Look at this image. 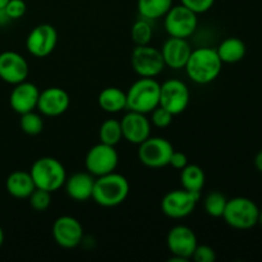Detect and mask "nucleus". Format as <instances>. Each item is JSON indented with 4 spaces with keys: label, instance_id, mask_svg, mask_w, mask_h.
<instances>
[{
    "label": "nucleus",
    "instance_id": "obj_1",
    "mask_svg": "<svg viewBox=\"0 0 262 262\" xmlns=\"http://www.w3.org/2000/svg\"><path fill=\"white\" fill-rule=\"evenodd\" d=\"M184 69L192 82L207 84L214 82L222 73L223 61L217 55L216 49L205 46L192 50Z\"/></svg>",
    "mask_w": 262,
    "mask_h": 262
},
{
    "label": "nucleus",
    "instance_id": "obj_2",
    "mask_svg": "<svg viewBox=\"0 0 262 262\" xmlns=\"http://www.w3.org/2000/svg\"><path fill=\"white\" fill-rule=\"evenodd\" d=\"M129 182L119 173L96 177L92 200L102 207H115L122 205L129 194Z\"/></svg>",
    "mask_w": 262,
    "mask_h": 262
},
{
    "label": "nucleus",
    "instance_id": "obj_3",
    "mask_svg": "<svg viewBox=\"0 0 262 262\" xmlns=\"http://www.w3.org/2000/svg\"><path fill=\"white\" fill-rule=\"evenodd\" d=\"M30 174L36 188L43 189L50 193L61 188L67 179V171L63 164L51 156L37 159L31 166Z\"/></svg>",
    "mask_w": 262,
    "mask_h": 262
},
{
    "label": "nucleus",
    "instance_id": "obj_4",
    "mask_svg": "<svg viewBox=\"0 0 262 262\" xmlns=\"http://www.w3.org/2000/svg\"><path fill=\"white\" fill-rule=\"evenodd\" d=\"M127 109L150 114L160 100V83L155 78L141 77L127 92Z\"/></svg>",
    "mask_w": 262,
    "mask_h": 262
},
{
    "label": "nucleus",
    "instance_id": "obj_5",
    "mask_svg": "<svg viewBox=\"0 0 262 262\" xmlns=\"http://www.w3.org/2000/svg\"><path fill=\"white\" fill-rule=\"evenodd\" d=\"M260 209L247 197H234L228 200L223 214L225 223L238 230H247L258 224Z\"/></svg>",
    "mask_w": 262,
    "mask_h": 262
},
{
    "label": "nucleus",
    "instance_id": "obj_6",
    "mask_svg": "<svg viewBox=\"0 0 262 262\" xmlns=\"http://www.w3.org/2000/svg\"><path fill=\"white\" fill-rule=\"evenodd\" d=\"M194 12L183 4L173 5L164 15V27L171 37L188 38L196 32L199 18Z\"/></svg>",
    "mask_w": 262,
    "mask_h": 262
},
{
    "label": "nucleus",
    "instance_id": "obj_7",
    "mask_svg": "<svg viewBox=\"0 0 262 262\" xmlns=\"http://www.w3.org/2000/svg\"><path fill=\"white\" fill-rule=\"evenodd\" d=\"M118 164H119V155L115 150V146L102 142L90 148L84 158L86 170L94 177H101L113 173L118 168Z\"/></svg>",
    "mask_w": 262,
    "mask_h": 262
},
{
    "label": "nucleus",
    "instance_id": "obj_8",
    "mask_svg": "<svg viewBox=\"0 0 262 262\" xmlns=\"http://www.w3.org/2000/svg\"><path fill=\"white\" fill-rule=\"evenodd\" d=\"M138 159L145 166L151 169H160L169 165V160L174 147L171 142L163 137H148L140 143Z\"/></svg>",
    "mask_w": 262,
    "mask_h": 262
},
{
    "label": "nucleus",
    "instance_id": "obj_9",
    "mask_svg": "<svg viewBox=\"0 0 262 262\" xmlns=\"http://www.w3.org/2000/svg\"><path fill=\"white\" fill-rule=\"evenodd\" d=\"M197 245L196 233L187 225H176L166 235V246L173 255L170 261H188L192 258Z\"/></svg>",
    "mask_w": 262,
    "mask_h": 262
},
{
    "label": "nucleus",
    "instance_id": "obj_10",
    "mask_svg": "<svg viewBox=\"0 0 262 262\" xmlns=\"http://www.w3.org/2000/svg\"><path fill=\"white\" fill-rule=\"evenodd\" d=\"M130 64L140 77L155 78L165 68L163 55L159 49L150 45H137L132 51Z\"/></svg>",
    "mask_w": 262,
    "mask_h": 262
},
{
    "label": "nucleus",
    "instance_id": "obj_11",
    "mask_svg": "<svg viewBox=\"0 0 262 262\" xmlns=\"http://www.w3.org/2000/svg\"><path fill=\"white\" fill-rule=\"evenodd\" d=\"M191 92L181 79H168L160 84L159 105L173 115H179L188 107Z\"/></svg>",
    "mask_w": 262,
    "mask_h": 262
},
{
    "label": "nucleus",
    "instance_id": "obj_12",
    "mask_svg": "<svg viewBox=\"0 0 262 262\" xmlns=\"http://www.w3.org/2000/svg\"><path fill=\"white\" fill-rule=\"evenodd\" d=\"M200 197V193H192L183 188L174 189L161 200V211L170 219H184L194 211Z\"/></svg>",
    "mask_w": 262,
    "mask_h": 262
},
{
    "label": "nucleus",
    "instance_id": "obj_13",
    "mask_svg": "<svg viewBox=\"0 0 262 262\" xmlns=\"http://www.w3.org/2000/svg\"><path fill=\"white\" fill-rule=\"evenodd\" d=\"M58 31L49 23H42L31 30L26 38V48L32 56L46 58L58 45Z\"/></svg>",
    "mask_w": 262,
    "mask_h": 262
},
{
    "label": "nucleus",
    "instance_id": "obj_14",
    "mask_svg": "<svg viewBox=\"0 0 262 262\" xmlns=\"http://www.w3.org/2000/svg\"><path fill=\"white\" fill-rule=\"evenodd\" d=\"M53 238L60 247L72 250L78 247L83 241V228L73 216H59L53 224Z\"/></svg>",
    "mask_w": 262,
    "mask_h": 262
},
{
    "label": "nucleus",
    "instance_id": "obj_15",
    "mask_svg": "<svg viewBox=\"0 0 262 262\" xmlns=\"http://www.w3.org/2000/svg\"><path fill=\"white\" fill-rule=\"evenodd\" d=\"M28 73V61L19 53L8 50L0 54V79L14 86L26 81Z\"/></svg>",
    "mask_w": 262,
    "mask_h": 262
},
{
    "label": "nucleus",
    "instance_id": "obj_16",
    "mask_svg": "<svg viewBox=\"0 0 262 262\" xmlns=\"http://www.w3.org/2000/svg\"><path fill=\"white\" fill-rule=\"evenodd\" d=\"M123 138L133 145H140L151 136V122L147 114L128 110L120 119Z\"/></svg>",
    "mask_w": 262,
    "mask_h": 262
},
{
    "label": "nucleus",
    "instance_id": "obj_17",
    "mask_svg": "<svg viewBox=\"0 0 262 262\" xmlns=\"http://www.w3.org/2000/svg\"><path fill=\"white\" fill-rule=\"evenodd\" d=\"M69 105H71V97L64 89L49 87L43 91H40L37 109L45 117H59L69 109Z\"/></svg>",
    "mask_w": 262,
    "mask_h": 262
},
{
    "label": "nucleus",
    "instance_id": "obj_18",
    "mask_svg": "<svg viewBox=\"0 0 262 262\" xmlns=\"http://www.w3.org/2000/svg\"><path fill=\"white\" fill-rule=\"evenodd\" d=\"M38 96H40L38 87L26 79L20 83L14 84V89L12 90L9 96L10 107L19 115L32 112L37 109Z\"/></svg>",
    "mask_w": 262,
    "mask_h": 262
},
{
    "label": "nucleus",
    "instance_id": "obj_19",
    "mask_svg": "<svg viewBox=\"0 0 262 262\" xmlns=\"http://www.w3.org/2000/svg\"><path fill=\"white\" fill-rule=\"evenodd\" d=\"M165 67L171 69H183L192 53V48L187 38L169 37L161 48Z\"/></svg>",
    "mask_w": 262,
    "mask_h": 262
},
{
    "label": "nucleus",
    "instance_id": "obj_20",
    "mask_svg": "<svg viewBox=\"0 0 262 262\" xmlns=\"http://www.w3.org/2000/svg\"><path fill=\"white\" fill-rule=\"evenodd\" d=\"M95 179L96 177H94L89 171H79V173L72 174L71 177H67L63 187L66 188V193L73 201L84 202L92 199Z\"/></svg>",
    "mask_w": 262,
    "mask_h": 262
},
{
    "label": "nucleus",
    "instance_id": "obj_21",
    "mask_svg": "<svg viewBox=\"0 0 262 262\" xmlns=\"http://www.w3.org/2000/svg\"><path fill=\"white\" fill-rule=\"evenodd\" d=\"M5 187L10 196L19 200L28 199L36 188L30 171L25 170H15L9 174L5 182Z\"/></svg>",
    "mask_w": 262,
    "mask_h": 262
},
{
    "label": "nucleus",
    "instance_id": "obj_22",
    "mask_svg": "<svg viewBox=\"0 0 262 262\" xmlns=\"http://www.w3.org/2000/svg\"><path fill=\"white\" fill-rule=\"evenodd\" d=\"M97 102L104 112L115 114L127 109V94L118 87H106L100 92Z\"/></svg>",
    "mask_w": 262,
    "mask_h": 262
},
{
    "label": "nucleus",
    "instance_id": "obj_23",
    "mask_svg": "<svg viewBox=\"0 0 262 262\" xmlns=\"http://www.w3.org/2000/svg\"><path fill=\"white\" fill-rule=\"evenodd\" d=\"M216 53L223 64H234L245 58L247 48L241 38L228 37L220 42L216 48Z\"/></svg>",
    "mask_w": 262,
    "mask_h": 262
},
{
    "label": "nucleus",
    "instance_id": "obj_24",
    "mask_svg": "<svg viewBox=\"0 0 262 262\" xmlns=\"http://www.w3.org/2000/svg\"><path fill=\"white\" fill-rule=\"evenodd\" d=\"M206 183V176L201 166L196 164H188L181 170L182 188L192 193H200Z\"/></svg>",
    "mask_w": 262,
    "mask_h": 262
},
{
    "label": "nucleus",
    "instance_id": "obj_25",
    "mask_svg": "<svg viewBox=\"0 0 262 262\" xmlns=\"http://www.w3.org/2000/svg\"><path fill=\"white\" fill-rule=\"evenodd\" d=\"M171 7H173V0H137V9L140 15L151 22L164 18Z\"/></svg>",
    "mask_w": 262,
    "mask_h": 262
},
{
    "label": "nucleus",
    "instance_id": "obj_26",
    "mask_svg": "<svg viewBox=\"0 0 262 262\" xmlns=\"http://www.w3.org/2000/svg\"><path fill=\"white\" fill-rule=\"evenodd\" d=\"M100 142L110 146H117L123 140L122 125L120 120L107 119L101 124L99 130Z\"/></svg>",
    "mask_w": 262,
    "mask_h": 262
},
{
    "label": "nucleus",
    "instance_id": "obj_27",
    "mask_svg": "<svg viewBox=\"0 0 262 262\" xmlns=\"http://www.w3.org/2000/svg\"><path fill=\"white\" fill-rule=\"evenodd\" d=\"M130 37L136 45H148L152 38V26L151 20L141 17L133 23L130 28Z\"/></svg>",
    "mask_w": 262,
    "mask_h": 262
},
{
    "label": "nucleus",
    "instance_id": "obj_28",
    "mask_svg": "<svg viewBox=\"0 0 262 262\" xmlns=\"http://www.w3.org/2000/svg\"><path fill=\"white\" fill-rule=\"evenodd\" d=\"M228 199L220 192H210L204 200V207L207 215L212 217H223Z\"/></svg>",
    "mask_w": 262,
    "mask_h": 262
},
{
    "label": "nucleus",
    "instance_id": "obj_29",
    "mask_svg": "<svg viewBox=\"0 0 262 262\" xmlns=\"http://www.w3.org/2000/svg\"><path fill=\"white\" fill-rule=\"evenodd\" d=\"M19 125L20 129H22L23 133H26V135L37 136L42 132L43 120L40 114H37L35 110H32V112L20 114Z\"/></svg>",
    "mask_w": 262,
    "mask_h": 262
},
{
    "label": "nucleus",
    "instance_id": "obj_30",
    "mask_svg": "<svg viewBox=\"0 0 262 262\" xmlns=\"http://www.w3.org/2000/svg\"><path fill=\"white\" fill-rule=\"evenodd\" d=\"M28 201H30L31 207L35 211H45L51 205V193L48 191H43V189L35 188V191L28 197Z\"/></svg>",
    "mask_w": 262,
    "mask_h": 262
},
{
    "label": "nucleus",
    "instance_id": "obj_31",
    "mask_svg": "<svg viewBox=\"0 0 262 262\" xmlns=\"http://www.w3.org/2000/svg\"><path fill=\"white\" fill-rule=\"evenodd\" d=\"M150 114L151 124L155 125L156 128H160V129L169 127V125L171 124V122H173L174 115L171 114V113H169L166 109H164L163 106H160V105L156 106Z\"/></svg>",
    "mask_w": 262,
    "mask_h": 262
},
{
    "label": "nucleus",
    "instance_id": "obj_32",
    "mask_svg": "<svg viewBox=\"0 0 262 262\" xmlns=\"http://www.w3.org/2000/svg\"><path fill=\"white\" fill-rule=\"evenodd\" d=\"M10 20H15L22 18L27 12V4L25 0H9L4 8Z\"/></svg>",
    "mask_w": 262,
    "mask_h": 262
},
{
    "label": "nucleus",
    "instance_id": "obj_33",
    "mask_svg": "<svg viewBox=\"0 0 262 262\" xmlns=\"http://www.w3.org/2000/svg\"><path fill=\"white\" fill-rule=\"evenodd\" d=\"M192 260L196 262H215V260H216V253H215L214 248L210 247V246L197 245L196 250H194L193 255H192Z\"/></svg>",
    "mask_w": 262,
    "mask_h": 262
},
{
    "label": "nucleus",
    "instance_id": "obj_34",
    "mask_svg": "<svg viewBox=\"0 0 262 262\" xmlns=\"http://www.w3.org/2000/svg\"><path fill=\"white\" fill-rule=\"evenodd\" d=\"M181 4H183L196 14H204L214 7L215 0H181Z\"/></svg>",
    "mask_w": 262,
    "mask_h": 262
},
{
    "label": "nucleus",
    "instance_id": "obj_35",
    "mask_svg": "<svg viewBox=\"0 0 262 262\" xmlns=\"http://www.w3.org/2000/svg\"><path fill=\"white\" fill-rule=\"evenodd\" d=\"M169 165L171 168L177 169V170H182L186 165H188V158H187L186 154H183L182 151H173L170 156V160H169Z\"/></svg>",
    "mask_w": 262,
    "mask_h": 262
},
{
    "label": "nucleus",
    "instance_id": "obj_36",
    "mask_svg": "<svg viewBox=\"0 0 262 262\" xmlns=\"http://www.w3.org/2000/svg\"><path fill=\"white\" fill-rule=\"evenodd\" d=\"M255 165H256V168H257V170L262 173V150L257 154V155H256Z\"/></svg>",
    "mask_w": 262,
    "mask_h": 262
},
{
    "label": "nucleus",
    "instance_id": "obj_37",
    "mask_svg": "<svg viewBox=\"0 0 262 262\" xmlns=\"http://www.w3.org/2000/svg\"><path fill=\"white\" fill-rule=\"evenodd\" d=\"M9 17H8V14L5 13L4 9H0V26H4L7 25L8 22H9Z\"/></svg>",
    "mask_w": 262,
    "mask_h": 262
},
{
    "label": "nucleus",
    "instance_id": "obj_38",
    "mask_svg": "<svg viewBox=\"0 0 262 262\" xmlns=\"http://www.w3.org/2000/svg\"><path fill=\"white\" fill-rule=\"evenodd\" d=\"M3 243H4V232H3L2 227H0V247L3 246Z\"/></svg>",
    "mask_w": 262,
    "mask_h": 262
},
{
    "label": "nucleus",
    "instance_id": "obj_39",
    "mask_svg": "<svg viewBox=\"0 0 262 262\" xmlns=\"http://www.w3.org/2000/svg\"><path fill=\"white\" fill-rule=\"evenodd\" d=\"M8 2H9V0H0V9H4L5 5L8 4Z\"/></svg>",
    "mask_w": 262,
    "mask_h": 262
},
{
    "label": "nucleus",
    "instance_id": "obj_40",
    "mask_svg": "<svg viewBox=\"0 0 262 262\" xmlns=\"http://www.w3.org/2000/svg\"><path fill=\"white\" fill-rule=\"evenodd\" d=\"M258 224L262 227V210H260V214H258Z\"/></svg>",
    "mask_w": 262,
    "mask_h": 262
}]
</instances>
